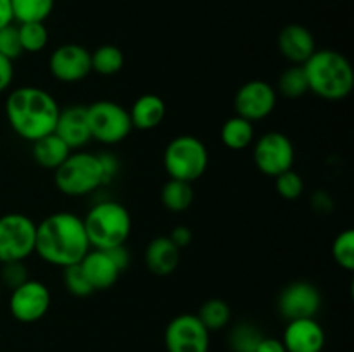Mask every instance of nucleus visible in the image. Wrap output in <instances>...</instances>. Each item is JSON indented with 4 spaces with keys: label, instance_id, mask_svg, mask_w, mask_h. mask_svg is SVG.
Segmentation results:
<instances>
[{
    "label": "nucleus",
    "instance_id": "nucleus-6",
    "mask_svg": "<svg viewBox=\"0 0 354 352\" xmlns=\"http://www.w3.org/2000/svg\"><path fill=\"white\" fill-rule=\"evenodd\" d=\"M162 164L169 178L194 183L206 173L209 152L206 144L194 135H178L166 145Z\"/></svg>",
    "mask_w": 354,
    "mask_h": 352
},
{
    "label": "nucleus",
    "instance_id": "nucleus-26",
    "mask_svg": "<svg viewBox=\"0 0 354 352\" xmlns=\"http://www.w3.org/2000/svg\"><path fill=\"white\" fill-rule=\"evenodd\" d=\"M207 331H220L228 326L232 320V309L223 299H207L196 314Z\"/></svg>",
    "mask_w": 354,
    "mask_h": 352
},
{
    "label": "nucleus",
    "instance_id": "nucleus-23",
    "mask_svg": "<svg viewBox=\"0 0 354 352\" xmlns=\"http://www.w3.org/2000/svg\"><path fill=\"white\" fill-rule=\"evenodd\" d=\"M162 206L171 213H183L194 202L192 183L169 178L161 190Z\"/></svg>",
    "mask_w": 354,
    "mask_h": 352
},
{
    "label": "nucleus",
    "instance_id": "nucleus-16",
    "mask_svg": "<svg viewBox=\"0 0 354 352\" xmlns=\"http://www.w3.org/2000/svg\"><path fill=\"white\" fill-rule=\"evenodd\" d=\"M54 133L71 150H82L85 145H88V141L92 140V133H90L88 117H86V106L73 104L59 110Z\"/></svg>",
    "mask_w": 354,
    "mask_h": 352
},
{
    "label": "nucleus",
    "instance_id": "nucleus-31",
    "mask_svg": "<svg viewBox=\"0 0 354 352\" xmlns=\"http://www.w3.org/2000/svg\"><path fill=\"white\" fill-rule=\"evenodd\" d=\"M62 283H64L66 290L75 297H88L93 293L92 285L86 280L85 273L82 271L80 264L62 268Z\"/></svg>",
    "mask_w": 354,
    "mask_h": 352
},
{
    "label": "nucleus",
    "instance_id": "nucleus-9",
    "mask_svg": "<svg viewBox=\"0 0 354 352\" xmlns=\"http://www.w3.org/2000/svg\"><path fill=\"white\" fill-rule=\"evenodd\" d=\"M252 159L265 176L277 178L294 166L296 152L290 138L282 131H266L252 145Z\"/></svg>",
    "mask_w": 354,
    "mask_h": 352
},
{
    "label": "nucleus",
    "instance_id": "nucleus-24",
    "mask_svg": "<svg viewBox=\"0 0 354 352\" xmlns=\"http://www.w3.org/2000/svg\"><path fill=\"white\" fill-rule=\"evenodd\" d=\"M54 6L55 0H10L14 21L17 23H45Z\"/></svg>",
    "mask_w": 354,
    "mask_h": 352
},
{
    "label": "nucleus",
    "instance_id": "nucleus-17",
    "mask_svg": "<svg viewBox=\"0 0 354 352\" xmlns=\"http://www.w3.org/2000/svg\"><path fill=\"white\" fill-rule=\"evenodd\" d=\"M80 268L85 273L93 292H97V290H109L111 286L116 285L121 275L120 268L113 261L109 252L100 251V248H90L85 254V257L80 261Z\"/></svg>",
    "mask_w": 354,
    "mask_h": 352
},
{
    "label": "nucleus",
    "instance_id": "nucleus-13",
    "mask_svg": "<svg viewBox=\"0 0 354 352\" xmlns=\"http://www.w3.org/2000/svg\"><path fill=\"white\" fill-rule=\"evenodd\" d=\"M48 71L61 83H80L92 72V52L78 43H64L48 57Z\"/></svg>",
    "mask_w": 354,
    "mask_h": 352
},
{
    "label": "nucleus",
    "instance_id": "nucleus-27",
    "mask_svg": "<svg viewBox=\"0 0 354 352\" xmlns=\"http://www.w3.org/2000/svg\"><path fill=\"white\" fill-rule=\"evenodd\" d=\"M275 90L286 99H301L303 95H306L310 92V86H308L306 72H304L303 66L292 64L286 71H282Z\"/></svg>",
    "mask_w": 354,
    "mask_h": 352
},
{
    "label": "nucleus",
    "instance_id": "nucleus-14",
    "mask_svg": "<svg viewBox=\"0 0 354 352\" xmlns=\"http://www.w3.org/2000/svg\"><path fill=\"white\" fill-rule=\"evenodd\" d=\"M280 316L290 320H301V317H315V314L322 307V293L313 283L297 280L289 283L280 292L277 300Z\"/></svg>",
    "mask_w": 354,
    "mask_h": 352
},
{
    "label": "nucleus",
    "instance_id": "nucleus-28",
    "mask_svg": "<svg viewBox=\"0 0 354 352\" xmlns=\"http://www.w3.org/2000/svg\"><path fill=\"white\" fill-rule=\"evenodd\" d=\"M265 335L252 323H239L228 335V345L232 352H256Z\"/></svg>",
    "mask_w": 354,
    "mask_h": 352
},
{
    "label": "nucleus",
    "instance_id": "nucleus-35",
    "mask_svg": "<svg viewBox=\"0 0 354 352\" xmlns=\"http://www.w3.org/2000/svg\"><path fill=\"white\" fill-rule=\"evenodd\" d=\"M100 157V164H102V171H104V179H106V185L107 183L113 182L118 175V169H120V161L114 157L113 154L106 152V154H99Z\"/></svg>",
    "mask_w": 354,
    "mask_h": 352
},
{
    "label": "nucleus",
    "instance_id": "nucleus-37",
    "mask_svg": "<svg viewBox=\"0 0 354 352\" xmlns=\"http://www.w3.org/2000/svg\"><path fill=\"white\" fill-rule=\"evenodd\" d=\"M14 61L0 55V93L6 92L14 81Z\"/></svg>",
    "mask_w": 354,
    "mask_h": 352
},
{
    "label": "nucleus",
    "instance_id": "nucleus-3",
    "mask_svg": "<svg viewBox=\"0 0 354 352\" xmlns=\"http://www.w3.org/2000/svg\"><path fill=\"white\" fill-rule=\"evenodd\" d=\"M310 92L324 100L337 102L351 95L354 88V71L351 62L341 52L320 48L303 64Z\"/></svg>",
    "mask_w": 354,
    "mask_h": 352
},
{
    "label": "nucleus",
    "instance_id": "nucleus-10",
    "mask_svg": "<svg viewBox=\"0 0 354 352\" xmlns=\"http://www.w3.org/2000/svg\"><path fill=\"white\" fill-rule=\"evenodd\" d=\"M168 352H209V331L196 314H178L165 331Z\"/></svg>",
    "mask_w": 354,
    "mask_h": 352
},
{
    "label": "nucleus",
    "instance_id": "nucleus-33",
    "mask_svg": "<svg viewBox=\"0 0 354 352\" xmlns=\"http://www.w3.org/2000/svg\"><path fill=\"white\" fill-rule=\"evenodd\" d=\"M26 280H30V275H28V268L24 261H14L2 264V271H0V285L2 286L14 290L19 285H23Z\"/></svg>",
    "mask_w": 354,
    "mask_h": 352
},
{
    "label": "nucleus",
    "instance_id": "nucleus-30",
    "mask_svg": "<svg viewBox=\"0 0 354 352\" xmlns=\"http://www.w3.org/2000/svg\"><path fill=\"white\" fill-rule=\"evenodd\" d=\"M332 257L335 264L346 271L354 269V231L351 228L341 231L332 244Z\"/></svg>",
    "mask_w": 354,
    "mask_h": 352
},
{
    "label": "nucleus",
    "instance_id": "nucleus-36",
    "mask_svg": "<svg viewBox=\"0 0 354 352\" xmlns=\"http://www.w3.org/2000/svg\"><path fill=\"white\" fill-rule=\"evenodd\" d=\"M168 238L180 248V251H182L183 247H189L190 242H192V231H190L189 226L178 224V226H175L169 231Z\"/></svg>",
    "mask_w": 354,
    "mask_h": 352
},
{
    "label": "nucleus",
    "instance_id": "nucleus-12",
    "mask_svg": "<svg viewBox=\"0 0 354 352\" xmlns=\"http://www.w3.org/2000/svg\"><path fill=\"white\" fill-rule=\"evenodd\" d=\"M277 99L279 93L272 83L265 79H251L245 81L235 93V114L251 123L266 119L275 110Z\"/></svg>",
    "mask_w": 354,
    "mask_h": 352
},
{
    "label": "nucleus",
    "instance_id": "nucleus-41",
    "mask_svg": "<svg viewBox=\"0 0 354 352\" xmlns=\"http://www.w3.org/2000/svg\"><path fill=\"white\" fill-rule=\"evenodd\" d=\"M313 207H315V209H320V207H322V211H324V213H328V211L332 209V199L327 195V193H324V192L315 193Z\"/></svg>",
    "mask_w": 354,
    "mask_h": 352
},
{
    "label": "nucleus",
    "instance_id": "nucleus-39",
    "mask_svg": "<svg viewBox=\"0 0 354 352\" xmlns=\"http://www.w3.org/2000/svg\"><path fill=\"white\" fill-rule=\"evenodd\" d=\"M256 352H287V351L286 347H283L282 340H279V338L263 337V340L259 342Z\"/></svg>",
    "mask_w": 354,
    "mask_h": 352
},
{
    "label": "nucleus",
    "instance_id": "nucleus-25",
    "mask_svg": "<svg viewBox=\"0 0 354 352\" xmlns=\"http://www.w3.org/2000/svg\"><path fill=\"white\" fill-rule=\"evenodd\" d=\"M124 54L116 45H100L92 52V71L100 76H113L123 69Z\"/></svg>",
    "mask_w": 354,
    "mask_h": 352
},
{
    "label": "nucleus",
    "instance_id": "nucleus-7",
    "mask_svg": "<svg viewBox=\"0 0 354 352\" xmlns=\"http://www.w3.org/2000/svg\"><path fill=\"white\" fill-rule=\"evenodd\" d=\"M86 117L92 140L104 145L121 144L133 130L128 109L114 100L104 99L92 102L86 106Z\"/></svg>",
    "mask_w": 354,
    "mask_h": 352
},
{
    "label": "nucleus",
    "instance_id": "nucleus-29",
    "mask_svg": "<svg viewBox=\"0 0 354 352\" xmlns=\"http://www.w3.org/2000/svg\"><path fill=\"white\" fill-rule=\"evenodd\" d=\"M17 33H19L23 52L37 54L44 50L48 43V30L45 23H19Z\"/></svg>",
    "mask_w": 354,
    "mask_h": 352
},
{
    "label": "nucleus",
    "instance_id": "nucleus-11",
    "mask_svg": "<svg viewBox=\"0 0 354 352\" xmlns=\"http://www.w3.org/2000/svg\"><path fill=\"white\" fill-rule=\"evenodd\" d=\"M52 295L48 286L38 280H26L23 285L10 290L9 311L19 323H35L48 313Z\"/></svg>",
    "mask_w": 354,
    "mask_h": 352
},
{
    "label": "nucleus",
    "instance_id": "nucleus-18",
    "mask_svg": "<svg viewBox=\"0 0 354 352\" xmlns=\"http://www.w3.org/2000/svg\"><path fill=\"white\" fill-rule=\"evenodd\" d=\"M279 50L290 64L303 66L317 50V41L303 24H287L279 35Z\"/></svg>",
    "mask_w": 354,
    "mask_h": 352
},
{
    "label": "nucleus",
    "instance_id": "nucleus-38",
    "mask_svg": "<svg viewBox=\"0 0 354 352\" xmlns=\"http://www.w3.org/2000/svg\"><path fill=\"white\" fill-rule=\"evenodd\" d=\"M107 252H109L111 257H113V261L116 262V266L120 268L121 273L130 266V252H128V248L124 247V245H118V247L109 248Z\"/></svg>",
    "mask_w": 354,
    "mask_h": 352
},
{
    "label": "nucleus",
    "instance_id": "nucleus-15",
    "mask_svg": "<svg viewBox=\"0 0 354 352\" xmlns=\"http://www.w3.org/2000/svg\"><path fill=\"white\" fill-rule=\"evenodd\" d=\"M287 352H322L325 347V330L315 317L290 320L282 335Z\"/></svg>",
    "mask_w": 354,
    "mask_h": 352
},
{
    "label": "nucleus",
    "instance_id": "nucleus-8",
    "mask_svg": "<svg viewBox=\"0 0 354 352\" xmlns=\"http://www.w3.org/2000/svg\"><path fill=\"white\" fill-rule=\"evenodd\" d=\"M37 223L23 213L0 216V264L24 261L35 254Z\"/></svg>",
    "mask_w": 354,
    "mask_h": 352
},
{
    "label": "nucleus",
    "instance_id": "nucleus-32",
    "mask_svg": "<svg viewBox=\"0 0 354 352\" xmlns=\"http://www.w3.org/2000/svg\"><path fill=\"white\" fill-rule=\"evenodd\" d=\"M275 188L279 192V195L286 200H296L303 195L304 192V182L301 178L299 173H296L294 169L282 173L275 178Z\"/></svg>",
    "mask_w": 354,
    "mask_h": 352
},
{
    "label": "nucleus",
    "instance_id": "nucleus-5",
    "mask_svg": "<svg viewBox=\"0 0 354 352\" xmlns=\"http://www.w3.org/2000/svg\"><path fill=\"white\" fill-rule=\"evenodd\" d=\"M54 183L68 197H85L106 185L99 154L76 150L54 171Z\"/></svg>",
    "mask_w": 354,
    "mask_h": 352
},
{
    "label": "nucleus",
    "instance_id": "nucleus-40",
    "mask_svg": "<svg viewBox=\"0 0 354 352\" xmlns=\"http://www.w3.org/2000/svg\"><path fill=\"white\" fill-rule=\"evenodd\" d=\"M12 23H14V16H12V7H10V0H0V28Z\"/></svg>",
    "mask_w": 354,
    "mask_h": 352
},
{
    "label": "nucleus",
    "instance_id": "nucleus-4",
    "mask_svg": "<svg viewBox=\"0 0 354 352\" xmlns=\"http://www.w3.org/2000/svg\"><path fill=\"white\" fill-rule=\"evenodd\" d=\"M90 247L109 251L124 245L131 233V216L118 200H100L83 217Z\"/></svg>",
    "mask_w": 354,
    "mask_h": 352
},
{
    "label": "nucleus",
    "instance_id": "nucleus-42",
    "mask_svg": "<svg viewBox=\"0 0 354 352\" xmlns=\"http://www.w3.org/2000/svg\"><path fill=\"white\" fill-rule=\"evenodd\" d=\"M0 299H2V285H0Z\"/></svg>",
    "mask_w": 354,
    "mask_h": 352
},
{
    "label": "nucleus",
    "instance_id": "nucleus-19",
    "mask_svg": "<svg viewBox=\"0 0 354 352\" xmlns=\"http://www.w3.org/2000/svg\"><path fill=\"white\" fill-rule=\"evenodd\" d=\"M145 266L156 276H169L180 264V248L168 237H156L145 247Z\"/></svg>",
    "mask_w": 354,
    "mask_h": 352
},
{
    "label": "nucleus",
    "instance_id": "nucleus-20",
    "mask_svg": "<svg viewBox=\"0 0 354 352\" xmlns=\"http://www.w3.org/2000/svg\"><path fill=\"white\" fill-rule=\"evenodd\" d=\"M131 126L137 130L149 131L158 128L166 117V104L156 93H144L138 97L128 109Z\"/></svg>",
    "mask_w": 354,
    "mask_h": 352
},
{
    "label": "nucleus",
    "instance_id": "nucleus-34",
    "mask_svg": "<svg viewBox=\"0 0 354 352\" xmlns=\"http://www.w3.org/2000/svg\"><path fill=\"white\" fill-rule=\"evenodd\" d=\"M23 54L19 41V33H17L16 24H7V26L0 28V55L10 59H17Z\"/></svg>",
    "mask_w": 354,
    "mask_h": 352
},
{
    "label": "nucleus",
    "instance_id": "nucleus-2",
    "mask_svg": "<svg viewBox=\"0 0 354 352\" xmlns=\"http://www.w3.org/2000/svg\"><path fill=\"white\" fill-rule=\"evenodd\" d=\"M59 110L61 107L54 95L40 86H17L6 99V117L9 126L17 137L31 144L54 133Z\"/></svg>",
    "mask_w": 354,
    "mask_h": 352
},
{
    "label": "nucleus",
    "instance_id": "nucleus-1",
    "mask_svg": "<svg viewBox=\"0 0 354 352\" xmlns=\"http://www.w3.org/2000/svg\"><path fill=\"white\" fill-rule=\"evenodd\" d=\"M83 217L69 211H59L45 216L37 224L35 254L55 268L80 264L90 251Z\"/></svg>",
    "mask_w": 354,
    "mask_h": 352
},
{
    "label": "nucleus",
    "instance_id": "nucleus-22",
    "mask_svg": "<svg viewBox=\"0 0 354 352\" xmlns=\"http://www.w3.org/2000/svg\"><path fill=\"white\" fill-rule=\"evenodd\" d=\"M220 137L221 144L230 150H244L254 141V123L235 114L225 121Z\"/></svg>",
    "mask_w": 354,
    "mask_h": 352
},
{
    "label": "nucleus",
    "instance_id": "nucleus-21",
    "mask_svg": "<svg viewBox=\"0 0 354 352\" xmlns=\"http://www.w3.org/2000/svg\"><path fill=\"white\" fill-rule=\"evenodd\" d=\"M71 152V148L55 133L38 138L37 141H33V148H31V155H33L35 162L41 168L52 169V171H55L68 159Z\"/></svg>",
    "mask_w": 354,
    "mask_h": 352
}]
</instances>
